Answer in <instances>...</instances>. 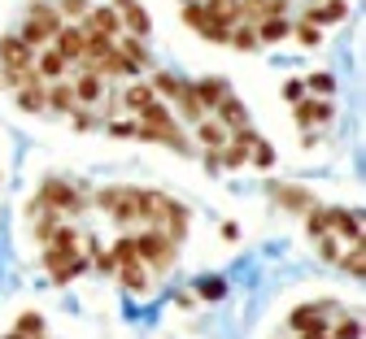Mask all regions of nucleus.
Returning a JSON list of instances; mask_svg holds the SVG:
<instances>
[{
  "mask_svg": "<svg viewBox=\"0 0 366 339\" xmlns=\"http://www.w3.org/2000/svg\"><path fill=\"white\" fill-rule=\"evenodd\" d=\"M135 253H140V261L149 270H170L174 257H179V244H174L162 226H144L140 235H135Z\"/></svg>",
  "mask_w": 366,
  "mask_h": 339,
  "instance_id": "obj_1",
  "label": "nucleus"
},
{
  "mask_svg": "<svg viewBox=\"0 0 366 339\" xmlns=\"http://www.w3.org/2000/svg\"><path fill=\"white\" fill-rule=\"evenodd\" d=\"M35 205H49V209H57V213H83V209H87V196H83L79 187H70L66 178H44Z\"/></svg>",
  "mask_w": 366,
  "mask_h": 339,
  "instance_id": "obj_2",
  "label": "nucleus"
},
{
  "mask_svg": "<svg viewBox=\"0 0 366 339\" xmlns=\"http://www.w3.org/2000/svg\"><path fill=\"white\" fill-rule=\"evenodd\" d=\"M135 201H140V187H101V191H97V205H101L118 226H131V222H135Z\"/></svg>",
  "mask_w": 366,
  "mask_h": 339,
  "instance_id": "obj_3",
  "label": "nucleus"
},
{
  "mask_svg": "<svg viewBox=\"0 0 366 339\" xmlns=\"http://www.w3.org/2000/svg\"><path fill=\"white\" fill-rule=\"evenodd\" d=\"M83 253H79V231L74 226H57L53 231V239L44 244V270H61V265H70V261H79Z\"/></svg>",
  "mask_w": 366,
  "mask_h": 339,
  "instance_id": "obj_4",
  "label": "nucleus"
},
{
  "mask_svg": "<svg viewBox=\"0 0 366 339\" xmlns=\"http://www.w3.org/2000/svg\"><path fill=\"white\" fill-rule=\"evenodd\" d=\"M266 196L280 209H288V213H305L314 205V196H310L305 187H297V183H266Z\"/></svg>",
  "mask_w": 366,
  "mask_h": 339,
  "instance_id": "obj_5",
  "label": "nucleus"
},
{
  "mask_svg": "<svg viewBox=\"0 0 366 339\" xmlns=\"http://www.w3.org/2000/svg\"><path fill=\"white\" fill-rule=\"evenodd\" d=\"M53 48L66 57V66H74V61H83V48H87V31L79 26V22H66L57 35H53Z\"/></svg>",
  "mask_w": 366,
  "mask_h": 339,
  "instance_id": "obj_6",
  "label": "nucleus"
},
{
  "mask_svg": "<svg viewBox=\"0 0 366 339\" xmlns=\"http://www.w3.org/2000/svg\"><path fill=\"white\" fill-rule=\"evenodd\" d=\"M292 118H297V126H323V122H332L336 118V105H327V101H314V96H301V101L292 105Z\"/></svg>",
  "mask_w": 366,
  "mask_h": 339,
  "instance_id": "obj_7",
  "label": "nucleus"
},
{
  "mask_svg": "<svg viewBox=\"0 0 366 339\" xmlns=\"http://www.w3.org/2000/svg\"><path fill=\"white\" fill-rule=\"evenodd\" d=\"M35 61V48H26L18 35H0V66L5 70H22Z\"/></svg>",
  "mask_w": 366,
  "mask_h": 339,
  "instance_id": "obj_8",
  "label": "nucleus"
},
{
  "mask_svg": "<svg viewBox=\"0 0 366 339\" xmlns=\"http://www.w3.org/2000/svg\"><path fill=\"white\" fill-rule=\"evenodd\" d=\"M83 31H101V35H122V18H118V9H109V5H101V9H87V18L79 22Z\"/></svg>",
  "mask_w": 366,
  "mask_h": 339,
  "instance_id": "obj_9",
  "label": "nucleus"
},
{
  "mask_svg": "<svg viewBox=\"0 0 366 339\" xmlns=\"http://www.w3.org/2000/svg\"><path fill=\"white\" fill-rule=\"evenodd\" d=\"M97 74H114V79H135V74H140V66H135V61H131V57L122 53V48L114 44L109 53H105V57L97 61Z\"/></svg>",
  "mask_w": 366,
  "mask_h": 339,
  "instance_id": "obj_10",
  "label": "nucleus"
},
{
  "mask_svg": "<svg viewBox=\"0 0 366 339\" xmlns=\"http://www.w3.org/2000/svg\"><path fill=\"white\" fill-rule=\"evenodd\" d=\"M166 201H170V196H162V191H140V201H135V218H140L144 226H162Z\"/></svg>",
  "mask_w": 366,
  "mask_h": 339,
  "instance_id": "obj_11",
  "label": "nucleus"
},
{
  "mask_svg": "<svg viewBox=\"0 0 366 339\" xmlns=\"http://www.w3.org/2000/svg\"><path fill=\"white\" fill-rule=\"evenodd\" d=\"M327 218H332V231L340 239H349V244H357V239H362V213H349L340 205H327Z\"/></svg>",
  "mask_w": 366,
  "mask_h": 339,
  "instance_id": "obj_12",
  "label": "nucleus"
},
{
  "mask_svg": "<svg viewBox=\"0 0 366 339\" xmlns=\"http://www.w3.org/2000/svg\"><path fill=\"white\" fill-rule=\"evenodd\" d=\"M345 18H349L345 0H318V5L305 9V22H314V26H332V22H345Z\"/></svg>",
  "mask_w": 366,
  "mask_h": 339,
  "instance_id": "obj_13",
  "label": "nucleus"
},
{
  "mask_svg": "<svg viewBox=\"0 0 366 339\" xmlns=\"http://www.w3.org/2000/svg\"><path fill=\"white\" fill-rule=\"evenodd\" d=\"M174 105H179V113H183V122H192V126H197L201 118H209L192 83H179V91H174Z\"/></svg>",
  "mask_w": 366,
  "mask_h": 339,
  "instance_id": "obj_14",
  "label": "nucleus"
},
{
  "mask_svg": "<svg viewBox=\"0 0 366 339\" xmlns=\"http://www.w3.org/2000/svg\"><path fill=\"white\" fill-rule=\"evenodd\" d=\"M166 235L174 239V244H183V239H188V231H192V213L188 209H183L179 201H166Z\"/></svg>",
  "mask_w": 366,
  "mask_h": 339,
  "instance_id": "obj_15",
  "label": "nucleus"
},
{
  "mask_svg": "<svg viewBox=\"0 0 366 339\" xmlns=\"http://www.w3.org/2000/svg\"><path fill=\"white\" fill-rule=\"evenodd\" d=\"M118 283L127 287L131 296H144V292H153V278L144 274V261H127V265H118Z\"/></svg>",
  "mask_w": 366,
  "mask_h": 339,
  "instance_id": "obj_16",
  "label": "nucleus"
},
{
  "mask_svg": "<svg viewBox=\"0 0 366 339\" xmlns=\"http://www.w3.org/2000/svg\"><path fill=\"white\" fill-rule=\"evenodd\" d=\"M35 70H39L44 83H57V79L66 74V57L57 53L53 44H44V48H39V57H35Z\"/></svg>",
  "mask_w": 366,
  "mask_h": 339,
  "instance_id": "obj_17",
  "label": "nucleus"
},
{
  "mask_svg": "<svg viewBox=\"0 0 366 339\" xmlns=\"http://www.w3.org/2000/svg\"><path fill=\"white\" fill-rule=\"evenodd\" d=\"M214 118H218L227 131H236V126L249 122V109H244V101H236V96H222V101L214 105Z\"/></svg>",
  "mask_w": 366,
  "mask_h": 339,
  "instance_id": "obj_18",
  "label": "nucleus"
},
{
  "mask_svg": "<svg viewBox=\"0 0 366 339\" xmlns=\"http://www.w3.org/2000/svg\"><path fill=\"white\" fill-rule=\"evenodd\" d=\"M288 326L301 335V330H318V326H327V313H323V305H297L292 313H288Z\"/></svg>",
  "mask_w": 366,
  "mask_h": 339,
  "instance_id": "obj_19",
  "label": "nucleus"
},
{
  "mask_svg": "<svg viewBox=\"0 0 366 339\" xmlns=\"http://www.w3.org/2000/svg\"><path fill=\"white\" fill-rule=\"evenodd\" d=\"M118 18H122V31H127V35H140V39L153 35V18H149V9H140V0H135L131 9H122Z\"/></svg>",
  "mask_w": 366,
  "mask_h": 339,
  "instance_id": "obj_20",
  "label": "nucleus"
},
{
  "mask_svg": "<svg viewBox=\"0 0 366 339\" xmlns=\"http://www.w3.org/2000/svg\"><path fill=\"white\" fill-rule=\"evenodd\" d=\"M14 101H18L22 113H44V109H49V87H44V83H35V87H18V91H14Z\"/></svg>",
  "mask_w": 366,
  "mask_h": 339,
  "instance_id": "obj_21",
  "label": "nucleus"
},
{
  "mask_svg": "<svg viewBox=\"0 0 366 339\" xmlns=\"http://www.w3.org/2000/svg\"><path fill=\"white\" fill-rule=\"evenodd\" d=\"M49 109H53V113H74V109H79V96H74V83L57 79V83L49 87Z\"/></svg>",
  "mask_w": 366,
  "mask_h": 339,
  "instance_id": "obj_22",
  "label": "nucleus"
},
{
  "mask_svg": "<svg viewBox=\"0 0 366 339\" xmlns=\"http://www.w3.org/2000/svg\"><path fill=\"white\" fill-rule=\"evenodd\" d=\"M26 18L44 22V26H49V35H57V31L66 26V18L57 14V5H53V0H31V5H26Z\"/></svg>",
  "mask_w": 366,
  "mask_h": 339,
  "instance_id": "obj_23",
  "label": "nucleus"
},
{
  "mask_svg": "<svg viewBox=\"0 0 366 339\" xmlns=\"http://www.w3.org/2000/svg\"><path fill=\"white\" fill-rule=\"evenodd\" d=\"M192 87H197V96H201L205 113H214V105L222 101V96H232V87H227V79H197Z\"/></svg>",
  "mask_w": 366,
  "mask_h": 339,
  "instance_id": "obj_24",
  "label": "nucleus"
},
{
  "mask_svg": "<svg viewBox=\"0 0 366 339\" xmlns=\"http://www.w3.org/2000/svg\"><path fill=\"white\" fill-rule=\"evenodd\" d=\"M253 31H257V44H280L292 35V22L288 18H262V22H253Z\"/></svg>",
  "mask_w": 366,
  "mask_h": 339,
  "instance_id": "obj_25",
  "label": "nucleus"
},
{
  "mask_svg": "<svg viewBox=\"0 0 366 339\" xmlns=\"http://www.w3.org/2000/svg\"><path fill=\"white\" fill-rule=\"evenodd\" d=\"M31 213H35V239H39V244H49L53 231L61 226V213L49 209V205H31Z\"/></svg>",
  "mask_w": 366,
  "mask_h": 339,
  "instance_id": "obj_26",
  "label": "nucleus"
},
{
  "mask_svg": "<svg viewBox=\"0 0 366 339\" xmlns=\"http://www.w3.org/2000/svg\"><path fill=\"white\" fill-rule=\"evenodd\" d=\"M149 101H157V91H153V87H149L144 79H135V83H131V87L122 91V109H131V113H140V109H144Z\"/></svg>",
  "mask_w": 366,
  "mask_h": 339,
  "instance_id": "obj_27",
  "label": "nucleus"
},
{
  "mask_svg": "<svg viewBox=\"0 0 366 339\" xmlns=\"http://www.w3.org/2000/svg\"><path fill=\"white\" fill-rule=\"evenodd\" d=\"M135 118H140V122H149V126H162V131H179V122H174V113L162 105V101H149L140 113H135Z\"/></svg>",
  "mask_w": 366,
  "mask_h": 339,
  "instance_id": "obj_28",
  "label": "nucleus"
},
{
  "mask_svg": "<svg viewBox=\"0 0 366 339\" xmlns=\"http://www.w3.org/2000/svg\"><path fill=\"white\" fill-rule=\"evenodd\" d=\"M197 139H201V148H222V143H227V126L218 118H201L197 122Z\"/></svg>",
  "mask_w": 366,
  "mask_h": 339,
  "instance_id": "obj_29",
  "label": "nucleus"
},
{
  "mask_svg": "<svg viewBox=\"0 0 366 339\" xmlns=\"http://www.w3.org/2000/svg\"><path fill=\"white\" fill-rule=\"evenodd\" d=\"M114 44H118L122 53H127V57H131L135 66H140V70H153V66H149V44H144L140 35H118Z\"/></svg>",
  "mask_w": 366,
  "mask_h": 339,
  "instance_id": "obj_30",
  "label": "nucleus"
},
{
  "mask_svg": "<svg viewBox=\"0 0 366 339\" xmlns=\"http://www.w3.org/2000/svg\"><path fill=\"white\" fill-rule=\"evenodd\" d=\"M305 231H310V239H318V235H327L332 231V218H327V205H310L305 209Z\"/></svg>",
  "mask_w": 366,
  "mask_h": 339,
  "instance_id": "obj_31",
  "label": "nucleus"
},
{
  "mask_svg": "<svg viewBox=\"0 0 366 339\" xmlns=\"http://www.w3.org/2000/svg\"><path fill=\"white\" fill-rule=\"evenodd\" d=\"M18 39H22L26 48H44V44H53V35H49V26H44V22H35V18H26V22H22V31H18Z\"/></svg>",
  "mask_w": 366,
  "mask_h": 339,
  "instance_id": "obj_32",
  "label": "nucleus"
},
{
  "mask_svg": "<svg viewBox=\"0 0 366 339\" xmlns=\"http://www.w3.org/2000/svg\"><path fill=\"white\" fill-rule=\"evenodd\" d=\"M227 44L240 48V53H253V48H257V31H253V22H236L232 35H227Z\"/></svg>",
  "mask_w": 366,
  "mask_h": 339,
  "instance_id": "obj_33",
  "label": "nucleus"
},
{
  "mask_svg": "<svg viewBox=\"0 0 366 339\" xmlns=\"http://www.w3.org/2000/svg\"><path fill=\"white\" fill-rule=\"evenodd\" d=\"M183 22H188L192 31H201L205 22H218V18L209 14V5H205V0H188V5H183Z\"/></svg>",
  "mask_w": 366,
  "mask_h": 339,
  "instance_id": "obj_34",
  "label": "nucleus"
},
{
  "mask_svg": "<svg viewBox=\"0 0 366 339\" xmlns=\"http://www.w3.org/2000/svg\"><path fill=\"white\" fill-rule=\"evenodd\" d=\"M114 48V35H101V31H87V48H83V61H101Z\"/></svg>",
  "mask_w": 366,
  "mask_h": 339,
  "instance_id": "obj_35",
  "label": "nucleus"
},
{
  "mask_svg": "<svg viewBox=\"0 0 366 339\" xmlns=\"http://www.w3.org/2000/svg\"><path fill=\"white\" fill-rule=\"evenodd\" d=\"M336 265H340L345 274H353V278H362V274H366V257H362V239H357V244H349V253H345V257H336Z\"/></svg>",
  "mask_w": 366,
  "mask_h": 339,
  "instance_id": "obj_36",
  "label": "nucleus"
},
{
  "mask_svg": "<svg viewBox=\"0 0 366 339\" xmlns=\"http://www.w3.org/2000/svg\"><path fill=\"white\" fill-rule=\"evenodd\" d=\"M218 161H222V170H240V166L249 161V148H240V143L227 139L222 148H218Z\"/></svg>",
  "mask_w": 366,
  "mask_h": 339,
  "instance_id": "obj_37",
  "label": "nucleus"
},
{
  "mask_svg": "<svg viewBox=\"0 0 366 339\" xmlns=\"http://www.w3.org/2000/svg\"><path fill=\"white\" fill-rule=\"evenodd\" d=\"M114 270L118 265H127V261H140V253H135V235H122V239H114Z\"/></svg>",
  "mask_w": 366,
  "mask_h": 339,
  "instance_id": "obj_38",
  "label": "nucleus"
},
{
  "mask_svg": "<svg viewBox=\"0 0 366 339\" xmlns=\"http://www.w3.org/2000/svg\"><path fill=\"white\" fill-rule=\"evenodd\" d=\"M305 91H314V96H332V91H336V79H332L327 70H314V74L305 79Z\"/></svg>",
  "mask_w": 366,
  "mask_h": 339,
  "instance_id": "obj_39",
  "label": "nucleus"
},
{
  "mask_svg": "<svg viewBox=\"0 0 366 339\" xmlns=\"http://www.w3.org/2000/svg\"><path fill=\"white\" fill-rule=\"evenodd\" d=\"M292 35H297L305 48H318V44H323V26H314V22H305V18L292 26Z\"/></svg>",
  "mask_w": 366,
  "mask_h": 339,
  "instance_id": "obj_40",
  "label": "nucleus"
},
{
  "mask_svg": "<svg viewBox=\"0 0 366 339\" xmlns=\"http://www.w3.org/2000/svg\"><path fill=\"white\" fill-rule=\"evenodd\" d=\"M53 5H57V14H61V18L83 22V18H87V9H92V0H53Z\"/></svg>",
  "mask_w": 366,
  "mask_h": 339,
  "instance_id": "obj_41",
  "label": "nucleus"
},
{
  "mask_svg": "<svg viewBox=\"0 0 366 339\" xmlns=\"http://www.w3.org/2000/svg\"><path fill=\"white\" fill-rule=\"evenodd\" d=\"M87 257H92V265H97L101 274H114V257L97 244V239H87Z\"/></svg>",
  "mask_w": 366,
  "mask_h": 339,
  "instance_id": "obj_42",
  "label": "nucleus"
},
{
  "mask_svg": "<svg viewBox=\"0 0 366 339\" xmlns=\"http://www.w3.org/2000/svg\"><path fill=\"white\" fill-rule=\"evenodd\" d=\"M249 157H253V166H257V170H270V166H274V148H270L266 139H257V143H253Z\"/></svg>",
  "mask_w": 366,
  "mask_h": 339,
  "instance_id": "obj_43",
  "label": "nucleus"
},
{
  "mask_svg": "<svg viewBox=\"0 0 366 339\" xmlns=\"http://www.w3.org/2000/svg\"><path fill=\"white\" fill-rule=\"evenodd\" d=\"M205 44H227V35H232V26H227V22H205L201 31H197Z\"/></svg>",
  "mask_w": 366,
  "mask_h": 339,
  "instance_id": "obj_44",
  "label": "nucleus"
},
{
  "mask_svg": "<svg viewBox=\"0 0 366 339\" xmlns=\"http://www.w3.org/2000/svg\"><path fill=\"white\" fill-rule=\"evenodd\" d=\"M14 330H18V335H49V326H44V318H39V313H22Z\"/></svg>",
  "mask_w": 366,
  "mask_h": 339,
  "instance_id": "obj_45",
  "label": "nucleus"
},
{
  "mask_svg": "<svg viewBox=\"0 0 366 339\" xmlns=\"http://www.w3.org/2000/svg\"><path fill=\"white\" fill-rule=\"evenodd\" d=\"M197 296H201V300H222V296H227V283H222V278H201Z\"/></svg>",
  "mask_w": 366,
  "mask_h": 339,
  "instance_id": "obj_46",
  "label": "nucleus"
},
{
  "mask_svg": "<svg viewBox=\"0 0 366 339\" xmlns=\"http://www.w3.org/2000/svg\"><path fill=\"white\" fill-rule=\"evenodd\" d=\"M149 87H153L157 96H174V91H179V79H174V74H166V70H157Z\"/></svg>",
  "mask_w": 366,
  "mask_h": 339,
  "instance_id": "obj_47",
  "label": "nucleus"
},
{
  "mask_svg": "<svg viewBox=\"0 0 366 339\" xmlns=\"http://www.w3.org/2000/svg\"><path fill=\"white\" fill-rule=\"evenodd\" d=\"M318 257H323V261H336V257H340V244L332 239V231L318 235Z\"/></svg>",
  "mask_w": 366,
  "mask_h": 339,
  "instance_id": "obj_48",
  "label": "nucleus"
},
{
  "mask_svg": "<svg viewBox=\"0 0 366 339\" xmlns=\"http://www.w3.org/2000/svg\"><path fill=\"white\" fill-rule=\"evenodd\" d=\"M332 339H362V322H357V318H345L340 330H336Z\"/></svg>",
  "mask_w": 366,
  "mask_h": 339,
  "instance_id": "obj_49",
  "label": "nucleus"
},
{
  "mask_svg": "<svg viewBox=\"0 0 366 339\" xmlns=\"http://www.w3.org/2000/svg\"><path fill=\"white\" fill-rule=\"evenodd\" d=\"M70 126H74V131H92V126H97V118H92L87 109H74V113H70Z\"/></svg>",
  "mask_w": 366,
  "mask_h": 339,
  "instance_id": "obj_50",
  "label": "nucleus"
},
{
  "mask_svg": "<svg viewBox=\"0 0 366 339\" xmlns=\"http://www.w3.org/2000/svg\"><path fill=\"white\" fill-rule=\"evenodd\" d=\"M301 96H305V83H301V79H288V83H284V101H292V105H297Z\"/></svg>",
  "mask_w": 366,
  "mask_h": 339,
  "instance_id": "obj_51",
  "label": "nucleus"
},
{
  "mask_svg": "<svg viewBox=\"0 0 366 339\" xmlns=\"http://www.w3.org/2000/svg\"><path fill=\"white\" fill-rule=\"evenodd\" d=\"M109 135L114 139H131L135 135V122H109Z\"/></svg>",
  "mask_w": 366,
  "mask_h": 339,
  "instance_id": "obj_52",
  "label": "nucleus"
},
{
  "mask_svg": "<svg viewBox=\"0 0 366 339\" xmlns=\"http://www.w3.org/2000/svg\"><path fill=\"white\" fill-rule=\"evenodd\" d=\"M205 170H209V174H218V170H222V161H218V148H205Z\"/></svg>",
  "mask_w": 366,
  "mask_h": 339,
  "instance_id": "obj_53",
  "label": "nucleus"
},
{
  "mask_svg": "<svg viewBox=\"0 0 366 339\" xmlns=\"http://www.w3.org/2000/svg\"><path fill=\"white\" fill-rule=\"evenodd\" d=\"M301 339H332V330H327V326H318V330H301Z\"/></svg>",
  "mask_w": 366,
  "mask_h": 339,
  "instance_id": "obj_54",
  "label": "nucleus"
},
{
  "mask_svg": "<svg viewBox=\"0 0 366 339\" xmlns=\"http://www.w3.org/2000/svg\"><path fill=\"white\" fill-rule=\"evenodd\" d=\"M222 239H240V226L236 222H222Z\"/></svg>",
  "mask_w": 366,
  "mask_h": 339,
  "instance_id": "obj_55",
  "label": "nucleus"
},
{
  "mask_svg": "<svg viewBox=\"0 0 366 339\" xmlns=\"http://www.w3.org/2000/svg\"><path fill=\"white\" fill-rule=\"evenodd\" d=\"M131 5H135V0H114L109 9H118V14H122V9H131Z\"/></svg>",
  "mask_w": 366,
  "mask_h": 339,
  "instance_id": "obj_56",
  "label": "nucleus"
}]
</instances>
